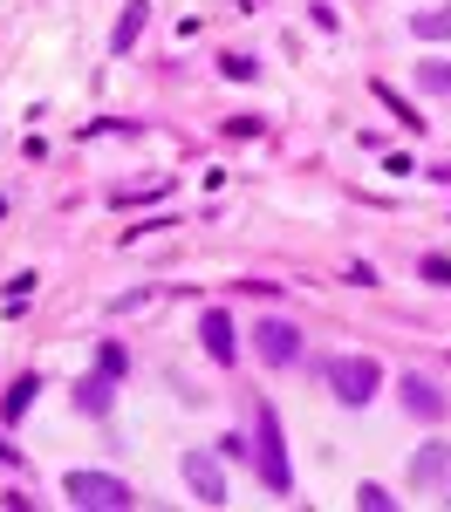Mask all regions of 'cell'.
Instances as JSON below:
<instances>
[{"mask_svg": "<svg viewBox=\"0 0 451 512\" xmlns=\"http://www.w3.org/2000/svg\"><path fill=\"white\" fill-rule=\"evenodd\" d=\"M62 492H69V506H110V512L137 506V492H130L123 478L96 472V465H76V472H62Z\"/></svg>", "mask_w": 451, "mask_h": 512, "instance_id": "obj_3", "label": "cell"}, {"mask_svg": "<svg viewBox=\"0 0 451 512\" xmlns=\"http://www.w3.org/2000/svg\"><path fill=\"white\" fill-rule=\"evenodd\" d=\"M96 369H110V376L123 383V376H130V355H123L117 342H103V349H96Z\"/></svg>", "mask_w": 451, "mask_h": 512, "instance_id": "obj_14", "label": "cell"}, {"mask_svg": "<svg viewBox=\"0 0 451 512\" xmlns=\"http://www.w3.org/2000/svg\"><path fill=\"white\" fill-rule=\"evenodd\" d=\"M253 465H260V485H267L274 499L294 492V458H287L281 410H274V403H253Z\"/></svg>", "mask_w": 451, "mask_h": 512, "instance_id": "obj_1", "label": "cell"}, {"mask_svg": "<svg viewBox=\"0 0 451 512\" xmlns=\"http://www.w3.org/2000/svg\"><path fill=\"white\" fill-rule=\"evenodd\" d=\"M199 335H205V355H212V362H240V342H233V315H226V308H205Z\"/></svg>", "mask_w": 451, "mask_h": 512, "instance_id": "obj_8", "label": "cell"}, {"mask_svg": "<svg viewBox=\"0 0 451 512\" xmlns=\"http://www.w3.org/2000/svg\"><path fill=\"white\" fill-rule=\"evenodd\" d=\"M144 21H151V0H130V7L117 14V35H110V48H117V55H130V48L144 41Z\"/></svg>", "mask_w": 451, "mask_h": 512, "instance_id": "obj_10", "label": "cell"}, {"mask_svg": "<svg viewBox=\"0 0 451 512\" xmlns=\"http://www.w3.org/2000/svg\"><path fill=\"white\" fill-rule=\"evenodd\" d=\"M356 506H376V512H383V506H390V492H383V485H356Z\"/></svg>", "mask_w": 451, "mask_h": 512, "instance_id": "obj_15", "label": "cell"}, {"mask_svg": "<svg viewBox=\"0 0 451 512\" xmlns=\"http://www.w3.org/2000/svg\"><path fill=\"white\" fill-rule=\"evenodd\" d=\"M185 485H192V499H205V506H226V472H219V458L212 451H185Z\"/></svg>", "mask_w": 451, "mask_h": 512, "instance_id": "obj_6", "label": "cell"}, {"mask_svg": "<svg viewBox=\"0 0 451 512\" xmlns=\"http://www.w3.org/2000/svg\"><path fill=\"white\" fill-rule=\"evenodd\" d=\"M417 89H431V96H451V62H417Z\"/></svg>", "mask_w": 451, "mask_h": 512, "instance_id": "obj_13", "label": "cell"}, {"mask_svg": "<svg viewBox=\"0 0 451 512\" xmlns=\"http://www.w3.org/2000/svg\"><path fill=\"white\" fill-rule=\"evenodd\" d=\"M397 396H404V410L417 417V424H438V417H445V390H438L431 376H404Z\"/></svg>", "mask_w": 451, "mask_h": 512, "instance_id": "obj_7", "label": "cell"}, {"mask_svg": "<svg viewBox=\"0 0 451 512\" xmlns=\"http://www.w3.org/2000/svg\"><path fill=\"white\" fill-rule=\"evenodd\" d=\"M424 267V280H438V287H451V260H417Z\"/></svg>", "mask_w": 451, "mask_h": 512, "instance_id": "obj_16", "label": "cell"}, {"mask_svg": "<svg viewBox=\"0 0 451 512\" xmlns=\"http://www.w3.org/2000/svg\"><path fill=\"white\" fill-rule=\"evenodd\" d=\"M322 369H328L335 403H349V410H369V403H376V390H383V369H376L369 355H335V362H322Z\"/></svg>", "mask_w": 451, "mask_h": 512, "instance_id": "obj_2", "label": "cell"}, {"mask_svg": "<svg viewBox=\"0 0 451 512\" xmlns=\"http://www.w3.org/2000/svg\"><path fill=\"white\" fill-rule=\"evenodd\" d=\"M35 396H41V376H21V383L7 390V403H0V417H7V424H21V410H28Z\"/></svg>", "mask_w": 451, "mask_h": 512, "instance_id": "obj_12", "label": "cell"}, {"mask_svg": "<svg viewBox=\"0 0 451 512\" xmlns=\"http://www.w3.org/2000/svg\"><path fill=\"white\" fill-rule=\"evenodd\" d=\"M410 35H417V41H451V0H445V7H424V14L410 21Z\"/></svg>", "mask_w": 451, "mask_h": 512, "instance_id": "obj_11", "label": "cell"}, {"mask_svg": "<svg viewBox=\"0 0 451 512\" xmlns=\"http://www.w3.org/2000/svg\"><path fill=\"white\" fill-rule=\"evenodd\" d=\"M110 403H117V376H110V369H96V376L76 383V410L82 417H110Z\"/></svg>", "mask_w": 451, "mask_h": 512, "instance_id": "obj_9", "label": "cell"}, {"mask_svg": "<svg viewBox=\"0 0 451 512\" xmlns=\"http://www.w3.org/2000/svg\"><path fill=\"white\" fill-rule=\"evenodd\" d=\"M410 485H417L424 499H445V506H451V444H417V458H410Z\"/></svg>", "mask_w": 451, "mask_h": 512, "instance_id": "obj_4", "label": "cell"}, {"mask_svg": "<svg viewBox=\"0 0 451 512\" xmlns=\"http://www.w3.org/2000/svg\"><path fill=\"white\" fill-rule=\"evenodd\" d=\"M253 349H260L267 369H287V362H301V335H294V321L267 315V321H253Z\"/></svg>", "mask_w": 451, "mask_h": 512, "instance_id": "obj_5", "label": "cell"}]
</instances>
